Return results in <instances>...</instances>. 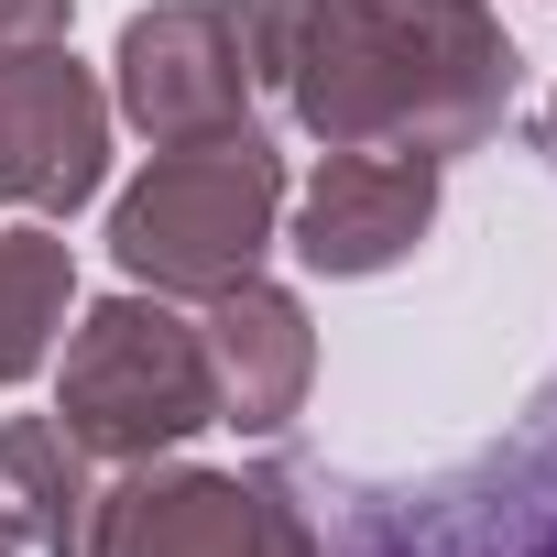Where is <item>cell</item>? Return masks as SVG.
<instances>
[{
	"mask_svg": "<svg viewBox=\"0 0 557 557\" xmlns=\"http://www.w3.org/2000/svg\"><path fill=\"white\" fill-rule=\"evenodd\" d=\"M513 77H524V55L492 23V0H307L273 99L329 153L394 143V153L459 164L503 132Z\"/></svg>",
	"mask_w": 557,
	"mask_h": 557,
	"instance_id": "obj_1",
	"label": "cell"
},
{
	"mask_svg": "<svg viewBox=\"0 0 557 557\" xmlns=\"http://www.w3.org/2000/svg\"><path fill=\"white\" fill-rule=\"evenodd\" d=\"M262 513H273V557H318V535H307V513L285 503V481H262Z\"/></svg>",
	"mask_w": 557,
	"mask_h": 557,
	"instance_id": "obj_12",
	"label": "cell"
},
{
	"mask_svg": "<svg viewBox=\"0 0 557 557\" xmlns=\"http://www.w3.org/2000/svg\"><path fill=\"white\" fill-rule=\"evenodd\" d=\"M0 557H23V524H12V503H0Z\"/></svg>",
	"mask_w": 557,
	"mask_h": 557,
	"instance_id": "obj_13",
	"label": "cell"
},
{
	"mask_svg": "<svg viewBox=\"0 0 557 557\" xmlns=\"http://www.w3.org/2000/svg\"><path fill=\"white\" fill-rule=\"evenodd\" d=\"M55 416H66V437H88L110 470L175 459L197 426H219L197 318H175V296H143V285H132V296H99V307L66 329Z\"/></svg>",
	"mask_w": 557,
	"mask_h": 557,
	"instance_id": "obj_3",
	"label": "cell"
},
{
	"mask_svg": "<svg viewBox=\"0 0 557 557\" xmlns=\"http://www.w3.org/2000/svg\"><path fill=\"white\" fill-rule=\"evenodd\" d=\"M0 503L45 557H88L99 503H110V459L88 437H66V416H12L0 426Z\"/></svg>",
	"mask_w": 557,
	"mask_h": 557,
	"instance_id": "obj_9",
	"label": "cell"
},
{
	"mask_svg": "<svg viewBox=\"0 0 557 557\" xmlns=\"http://www.w3.org/2000/svg\"><path fill=\"white\" fill-rule=\"evenodd\" d=\"M251 99H262V66H251V45H240V12H230V0H153V12L121 23L110 110H121L143 143L251 132Z\"/></svg>",
	"mask_w": 557,
	"mask_h": 557,
	"instance_id": "obj_4",
	"label": "cell"
},
{
	"mask_svg": "<svg viewBox=\"0 0 557 557\" xmlns=\"http://www.w3.org/2000/svg\"><path fill=\"white\" fill-rule=\"evenodd\" d=\"M99 186H110V88L66 45L0 55V208L66 219Z\"/></svg>",
	"mask_w": 557,
	"mask_h": 557,
	"instance_id": "obj_5",
	"label": "cell"
},
{
	"mask_svg": "<svg viewBox=\"0 0 557 557\" xmlns=\"http://www.w3.org/2000/svg\"><path fill=\"white\" fill-rule=\"evenodd\" d=\"M535 557H557V535H546V546H535Z\"/></svg>",
	"mask_w": 557,
	"mask_h": 557,
	"instance_id": "obj_15",
	"label": "cell"
},
{
	"mask_svg": "<svg viewBox=\"0 0 557 557\" xmlns=\"http://www.w3.org/2000/svg\"><path fill=\"white\" fill-rule=\"evenodd\" d=\"M88 557H273V513H262V481H240V470L132 459V470H110Z\"/></svg>",
	"mask_w": 557,
	"mask_h": 557,
	"instance_id": "obj_7",
	"label": "cell"
},
{
	"mask_svg": "<svg viewBox=\"0 0 557 557\" xmlns=\"http://www.w3.org/2000/svg\"><path fill=\"white\" fill-rule=\"evenodd\" d=\"M285 240V153L262 132L153 143V164L110 197V262L143 296H219Z\"/></svg>",
	"mask_w": 557,
	"mask_h": 557,
	"instance_id": "obj_2",
	"label": "cell"
},
{
	"mask_svg": "<svg viewBox=\"0 0 557 557\" xmlns=\"http://www.w3.org/2000/svg\"><path fill=\"white\" fill-rule=\"evenodd\" d=\"M77 0H0V55H34V45H66Z\"/></svg>",
	"mask_w": 557,
	"mask_h": 557,
	"instance_id": "obj_11",
	"label": "cell"
},
{
	"mask_svg": "<svg viewBox=\"0 0 557 557\" xmlns=\"http://www.w3.org/2000/svg\"><path fill=\"white\" fill-rule=\"evenodd\" d=\"M437 197H448V164L394 153V143H339L296 197V251H307V273L372 285V273L416 262V240L437 230Z\"/></svg>",
	"mask_w": 557,
	"mask_h": 557,
	"instance_id": "obj_6",
	"label": "cell"
},
{
	"mask_svg": "<svg viewBox=\"0 0 557 557\" xmlns=\"http://www.w3.org/2000/svg\"><path fill=\"white\" fill-rule=\"evenodd\" d=\"M197 350H208V394H219V426L240 437H285L307 416V383H318V329L285 285H262V273H240V285L197 296Z\"/></svg>",
	"mask_w": 557,
	"mask_h": 557,
	"instance_id": "obj_8",
	"label": "cell"
},
{
	"mask_svg": "<svg viewBox=\"0 0 557 557\" xmlns=\"http://www.w3.org/2000/svg\"><path fill=\"white\" fill-rule=\"evenodd\" d=\"M77 318V251L66 230H0V383H34Z\"/></svg>",
	"mask_w": 557,
	"mask_h": 557,
	"instance_id": "obj_10",
	"label": "cell"
},
{
	"mask_svg": "<svg viewBox=\"0 0 557 557\" xmlns=\"http://www.w3.org/2000/svg\"><path fill=\"white\" fill-rule=\"evenodd\" d=\"M546 153H557V99H546Z\"/></svg>",
	"mask_w": 557,
	"mask_h": 557,
	"instance_id": "obj_14",
	"label": "cell"
}]
</instances>
